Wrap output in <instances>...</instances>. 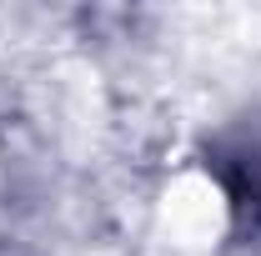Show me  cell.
<instances>
[{"instance_id":"cell-1","label":"cell","mask_w":261,"mask_h":256,"mask_svg":"<svg viewBox=\"0 0 261 256\" xmlns=\"http://www.w3.org/2000/svg\"><path fill=\"white\" fill-rule=\"evenodd\" d=\"M231 191L206 166L171 171L151 201V236L171 256H216L231 236Z\"/></svg>"}]
</instances>
